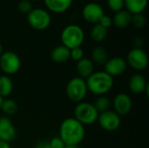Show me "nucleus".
<instances>
[{
    "mask_svg": "<svg viewBox=\"0 0 149 148\" xmlns=\"http://www.w3.org/2000/svg\"><path fill=\"white\" fill-rule=\"evenodd\" d=\"M85 134V126L74 118L64 120L59 126L58 137L63 140L65 146L77 147L83 141Z\"/></svg>",
    "mask_w": 149,
    "mask_h": 148,
    "instance_id": "nucleus-1",
    "label": "nucleus"
},
{
    "mask_svg": "<svg viewBox=\"0 0 149 148\" xmlns=\"http://www.w3.org/2000/svg\"><path fill=\"white\" fill-rule=\"evenodd\" d=\"M88 92L97 96H103L109 92L114 84V79L112 76L104 71L93 72L86 79Z\"/></svg>",
    "mask_w": 149,
    "mask_h": 148,
    "instance_id": "nucleus-2",
    "label": "nucleus"
},
{
    "mask_svg": "<svg viewBox=\"0 0 149 148\" xmlns=\"http://www.w3.org/2000/svg\"><path fill=\"white\" fill-rule=\"evenodd\" d=\"M60 38L62 45L72 50L81 46L84 42L85 33L80 26L77 24H69L63 29Z\"/></svg>",
    "mask_w": 149,
    "mask_h": 148,
    "instance_id": "nucleus-3",
    "label": "nucleus"
},
{
    "mask_svg": "<svg viewBox=\"0 0 149 148\" xmlns=\"http://www.w3.org/2000/svg\"><path fill=\"white\" fill-rule=\"evenodd\" d=\"M99 114L93 104L88 102H79L74 108V119L83 126H89L97 122Z\"/></svg>",
    "mask_w": 149,
    "mask_h": 148,
    "instance_id": "nucleus-4",
    "label": "nucleus"
},
{
    "mask_svg": "<svg viewBox=\"0 0 149 148\" xmlns=\"http://www.w3.org/2000/svg\"><path fill=\"white\" fill-rule=\"evenodd\" d=\"M88 92L86 79L79 77L72 78L66 85L65 93L70 101L73 103H79L84 100Z\"/></svg>",
    "mask_w": 149,
    "mask_h": 148,
    "instance_id": "nucleus-5",
    "label": "nucleus"
},
{
    "mask_svg": "<svg viewBox=\"0 0 149 148\" xmlns=\"http://www.w3.org/2000/svg\"><path fill=\"white\" fill-rule=\"evenodd\" d=\"M27 22L31 28L37 31H44L50 26L52 18L47 10L42 8H35L27 14Z\"/></svg>",
    "mask_w": 149,
    "mask_h": 148,
    "instance_id": "nucleus-6",
    "label": "nucleus"
},
{
    "mask_svg": "<svg viewBox=\"0 0 149 148\" xmlns=\"http://www.w3.org/2000/svg\"><path fill=\"white\" fill-rule=\"evenodd\" d=\"M21 67L19 56L10 51H4L0 55V69L4 75L16 74Z\"/></svg>",
    "mask_w": 149,
    "mask_h": 148,
    "instance_id": "nucleus-7",
    "label": "nucleus"
},
{
    "mask_svg": "<svg viewBox=\"0 0 149 148\" xmlns=\"http://www.w3.org/2000/svg\"><path fill=\"white\" fill-rule=\"evenodd\" d=\"M127 64L135 71H143L148 65V57L142 48H133L127 54Z\"/></svg>",
    "mask_w": 149,
    "mask_h": 148,
    "instance_id": "nucleus-8",
    "label": "nucleus"
},
{
    "mask_svg": "<svg viewBox=\"0 0 149 148\" xmlns=\"http://www.w3.org/2000/svg\"><path fill=\"white\" fill-rule=\"evenodd\" d=\"M102 129L107 132H113L120 128L121 124L120 116L114 111L107 110L99 114L97 120Z\"/></svg>",
    "mask_w": 149,
    "mask_h": 148,
    "instance_id": "nucleus-9",
    "label": "nucleus"
},
{
    "mask_svg": "<svg viewBox=\"0 0 149 148\" xmlns=\"http://www.w3.org/2000/svg\"><path fill=\"white\" fill-rule=\"evenodd\" d=\"M127 61L120 57H113L108 58V60L104 65V72H106L113 78L122 75L127 71Z\"/></svg>",
    "mask_w": 149,
    "mask_h": 148,
    "instance_id": "nucleus-10",
    "label": "nucleus"
},
{
    "mask_svg": "<svg viewBox=\"0 0 149 148\" xmlns=\"http://www.w3.org/2000/svg\"><path fill=\"white\" fill-rule=\"evenodd\" d=\"M104 15L103 8L97 3H89L83 7L82 17L90 24H98Z\"/></svg>",
    "mask_w": 149,
    "mask_h": 148,
    "instance_id": "nucleus-11",
    "label": "nucleus"
},
{
    "mask_svg": "<svg viewBox=\"0 0 149 148\" xmlns=\"http://www.w3.org/2000/svg\"><path fill=\"white\" fill-rule=\"evenodd\" d=\"M132 105L133 104L131 98L127 94L123 92L118 93L113 100V106L114 112L120 116L128 114L132 109Z\"/></svg>",
    "mask_w": 149,
    "mask_h": 148,
    "instance_id": "nucleus-12",
    "label": "nucleus"
},
{
    "mask_svg": "<svg viewBox=\"0 0 149 148\" xmlns=\"http://www.w3.org/2000/svg\"><path fill=\"white\" fill-rule=\"evenodd\" d=\"M17 135L16 128L7 116L0 117V140L10 143Z\"/></svg>",
    "mask_w": 149,
    "mask_h": 148,
    "instance_id": "nucleus-13",
    "label": "nucleus"
},
{
    "mask_svg": "<svg viewBox=\"0 0 149 148\" xmlns=\"http://www.w3.org/2000/svg\"><path fill=\"white\" fill-rule=\"evenodd\" d=\"M148 83L146 78L141 73H134L131 76L128 81V88L134 94H141L145 92Z\"/></svg>",
    "mask_w": 149,
    "mask_h": 148,
    "instance_id": "nucleus-14",
    "label": "nucleus"
},
{
    "mask_svg": "<svg viewBox=\"0 0 149 148\" xmlns=\"http://www.w3.org/2000/svg\"><path fill=\"white\" fill-rule=\"evenodd\" d=\"M76 72L79 78L86 79L94 72V64L90 58H83L76 64Z\"/></svg>",
    "mask_w": 149,
    "mask_h": 148,
    "instance_id": "nucleus-15",
    "label": "nucleus"
},
{
    "mask_svg": "<svg viewBox=\"0 0 149 148\" xmlns=\"http://www.w3.org/2000/svg\"><path fill=\"white\" fill-rule=\"evenodd\" d=\"M47 9L53 13H63L72 5V0H44Z\"/></svg>",
    "mask_w": 149,
    "mask_h": 148,
    "instance_id": "nucleus-16",
    "label": "nucleus"
},
{
    "mask_svg": "<svg viewBox=\"0 0 149 148\" xmlns=\"http://www.w3.org/2000/svg\"><path fill=\"white\" fill-rule=\"evenodd\" d=\"M112 20L113 24H114L117 28L124 29L129 26V24H131L132 14L127 10H121L118 12H115Z\"/></svg>",
    "mask_w": 149,
    "mask_h": 148,
    "instance_id": "nucleus-17",
    "label": "nucleus"
},
{
    "mask_svg": "<svg viewBox=\"0 0 149 148\" xmlns=\"http://www.w3.org/2000/svg\"><path fill=\"white\" fill-rule=\"evenodd\" d=\"M51 58L57 64L65 63L70 59V50L64 45L56 46L51 52Z\"/></svg>",
    "mask_w": 149,
    "mask_h": 148,
    "instance_id": "nucleus-18",
    "label": "nucleus"
},
{
    "mask_svg": "<svg viewBox=\"0 0 149 148\" xmlns=\"http://www.w3.org/2000/svg\"><path fill=\"white\" fill-rule=\"evenodd\" d=\"M127 10L132 15L142 13L148 6V0H124Z\"/></svg>",
    "mask_w": 149,
    "mask_h": 148,
    "instance_id": "nucleus-19",
    "label": "nucleus"
},
{
    "mask_svg": "<svg viewBox=\"0 0 149 148\" xmlns=\"http://www.w3.org/2000/svg\"><path fill=\"white\" fill-rule=\"evenodd\" d=\"M108 51L103 46H96L91 53V60L93 64L99 65H104L108 60Z\"/></svg>",
    "mask_w": 149,
    "mask_h": 148,
    "instance_id": "nucleus-20",
    "label": "nucleus"
},
{
    "mask_svg": "<svg viewBox=\"0 0 149 148\" xmlns=\"http://www.w3.org/2000/svg\"><path fill=\"white\" fill-rule=\"evenodd\" d=\"M13 90V83L7 75H0V96L3 98L9 97Z\"/></svg>",
    "mask_w": 149,
    "mask_h": 148,
    "instance_id": "nucleus-21",
    "label": "nucleus"
},
{
    "mask_svg": "<svg viewBox=\"0 0 149 148\" xmlns=\"http://www.w3.org/2000/svg\"><path fill=\"white\" fill-rule=\"evenodd\" d=\"M107 33H108V29L103 27L100 24H96L93 26L90 31V37L94 42L100 43L106 39Z\"/></svg>",
    "mask_w": 149,
    "mask_h": 148,
    "instance_id": "nucleus-22",
    "label": "nucleus"
},
{
    "mask_svg": "<svg viewBox=\"0 0 149 148\" xmlns=\"http://www.w3.org/2000/svg\"><path fill=\"white\" fill-rule=\"evenodd\" d=\"M3 113L7 115V116H11L17 113V110H18V106L17 103L10 99H3L1 108H0Z\"/></svg>",
    "mask_w": 149,
    "mask_h": 148,
    "instance_id": "nucleus-23",
    "label": "nucleus"
},
{
    "mask_svg": "<svg viewBox=\"0 0 149 148\" xmlns=\"http://www.w3.org/2000/svg\"><path fill=\"white\" fill-rule=\"evenodd\" d=\"M93 106L96 108V110L98 111V113H104L109 109V107L111 106V101H110L109 98H107L105 95L99 96L97 98V99L95 100Z\"/></svg>",
    "mask_w": 149,
    "mask_h": 148,
    "instance_id": "nucleus-24",
    "label": "nucleus"
},
{
    "mask_svg": "<svg viewBox=\"0 0 149 148\" xmlns=\"http://www.w3.org/2000/svg\"><path fill=\"white\" fill-rule=\"evenodd\" d=\"M147 20H146V17L142 14V13H138V14H134L132 15V20H131V24H133L136 28H143L146 25Z\"/></svg>",
    "mask_w": 149,
    "mask_h": 148,
    "instance_id": "nucleus-25",
    "label": "nucleus"
},
{
    "mask_svg": "<svg viewBox=\"0 0 149 148\" xmlns=\"http://www.w3.org/2000/svg\"><path fill=\"white\" fill-rule=\"evenodd\" d=\"M108 7L111 10L118 12L124 8V0H107Z\"/></svg>",
    "mask_w": 149,
    "mask_h": 148,
    "instance_id": "nucleus-26",
    "label": "nucleus"
},
{
    "mask_svg": "<svg viewBox=\"0 0 149 148\" xmlns=\"http://www.w3.org/2000/svg\"><path fill=\"white\" fill-rule=\"evenodd\" d=\"M84 58V51L81 47H77L70 50V58L78 62Z\"/></svg>",
    "mask_w": 149,
    "mask_h": 148,
    "instance_id": "nucleus-27",
    "label": "nucleus"
},
{
    "mask_svg": "<svg viewBox=\"0 0 149 148\" xmlns=\"http://www.w3.org/2000/svg\"><path fill=\"white\" fill-rule=\"evenodd\" d=\"M32 3L30 0H22L18 3V10L22 13H26L28 14L31 10H32Z\"/></svg>",
    "mask_w": 149,
    "mask_h": 148,
    "instance_id": "nucleus-28",
    "label": "nucleus"
},
{
    "mask_svg": "<svg viewBox=\"0 0 149 148\" xmlns=\"http://www.w3.org/2000/svg\"><path fill=\"white\" fill-rule=\"evenodd\" d=\"M49 144L52 148H64L65 147V143L63 142V140L58 136V137H54L52 138L50 141Z\"/></svg>",
    "mask_w": 149,
    "mask_h": 148,
    "instance_id": "nucleus-29",
    "label": "nucleus"
},
{
    "mask_svg": "<svg viewBox=\"0 0 149 148\" xmlns=\"http://www.w3.org/2000/svg\"><path fill=\"white\" fill-rule=\"evenodd\" d=\"M98 24H100L103 27L108 29L109 27H111L113 25V20H112V17H110L109 16H107V15L104 14Z\"/></svg>",
    "mask_w": 149,
    "mask_h": 148,
    "instance_id": "nucleus-30",
    "label": "nucleus"
},
{
    "mask_svg": "<svg viewBox=\"0 0 149 148\" xmlns=\"http://www.w3.org/2000/svg\"><path fill=\"white\" fill-rule=\"evenodd\" d=\"M34 148H52L51 147V146H50V144H49V142L48 141H39V142H38L36 145H35V147Z\"/></svg>",
    "mask_w": 149,
    "mask_h": 148,
    "instance_id": "nucleus-31",
    "label": "nucleus"
},
{
    "mask_svg": "<svg viewBox=\"0 0 149 148\" xmlns=\"http://www.w3.org/2000/svg\"><path fill=\"white\" fill-rule=\"evenodd\" d=\"M0 148H10V143L4 142L3 140H0Z\"/></svg>",
    "mask_w": 149,
    "mask_h": 148,
    "instance_id": "nucleus-32",
    "label": "nucleus"
},
{
    "mask_svg": "<svg viewBox=\"0 0 149 148\" xmlns=\"http://www.w3.org/2000/svg\"><path fill=\"white\" fill-rule=\"evenodd\" d=\"M3 53V46H2V44H1V43H0V55Z\"/></svg>",
    "mask_w": 149,
    "mask_h": 148,
    "instance_id": "nucleus-33",
    "label": "nucleus"
},
{
    "mask_svg": "<svg viewBox=\"0 0 149 148\" xmlns=\"http://www.w3.org/2000/svg\"><path fill=\"white\" fill-rule=\"evenodd\" d=\"M3 99L0 96V108H1V106H2V103H3Z\"/></svg>",
    "mask_w": 149,
    "mask_h": 148,
    "instance_id": "nucleus-34",
    "label": "nucleus"
},
{
    "mask_svg": "<svg viewBox=\"0 0 149 148\" xmlns=\"http://www.w3.org/2000/svg\"><path fill=\"white\" fill-rule=\"evenodd\" d=\"M64 148H78L77 147H70V146H65Z\"/></svg>",
    "mask_w": 149,
    "mask_h": 148,
    "instance_id": "nucleus-35",
    "label": "nucleus"
},
{
    "mask_svg": "<svg viewBox=\"0 0 149 148\" xmlns=\"http://www.w3.org/2000/svg\"><path fill=\"white\" fill-rule=\"evenodd\" d=\"M95 1H102V0H95Z\"/></svg>",
    "mask_w": 149,
    "mask_h": 148,
    "instance_id": "nucleus-36",
    "label": "nucleus"
},
{
    "mask_svg": "<svg viewBox=\"0 0 149 148\" xmlns=\"http://www.w3.org/2000/svg\"><path fill=\"white\" fill-rule=\"evenodd\" d=\"M34 1H40V0H34Z\"/></svg>",
    "mask_w": 149,
    "mask_h": 148,
    "instance_id": "nucleus-37",
    "label": "nucleus"
}]
</instances>
